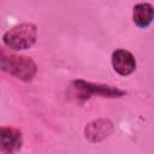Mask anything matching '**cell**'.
<instances>
[{
  "label": "cell",
  "mask_w": 154,
  "mask_h": 154,
  "mask_svg": "<svg viewBox=\"0 0 154 154\" xmlns=\"http://www.w3.org/2000/svg\"><path fill=\"white\" fill-rule=\"evenodd\" d=\"M37 38V29L31 23H22L5 32L4 43L14 51H22L30 48Z\"/></svg>",
  "instance_id": "2"
},
{
  "label": "cell",
  "mask_w": 154,
  "mask_h": 154,
  "mask_svg": "<svg viewBox=\"0 0 154 154\" xmlns=\"http://www.w3.org/2000/svg\"><path fill=\"white\" fill-rule=\"evenodd\" d=\"M112 65L117 73L129 76L136 69V60L130 52L125 49H117L112 54Z\"/></svg>",
  "instance_id": "5"
},
{
  "label": "cell",
  "mask_w": 154,
  "mask_h": 154,
  "mask_svg": "<svg viewBox=\"0 0 154 154\" xmlns=\"http://www.w3.org/2000/svg\"><path fill=\"white\" fill-rule=\"evenodd\" d=\"M73 87L81 91L82 96L89 97V95H96L101 97H120L125 94L124 90L113 87V85H105V84H95L90 82H85L82 79H77L73 82Z\"/></svg>",
  "instance_id": "3"
},
{
  "label": "cell",
  "mask_w": 154,
  "mask_h": 154,
  "mask_svg": "<svg viewBox=\"0 0 154 154\" xmlns=\"http://www.w3.org/2000/svg\"><path fill=\"white\" fill-rule=\"evenodd\" d=\"M154 17V11H153V6L148 2H141L134 6V13H132V18L135 24L138 28H147Z\"/></svg>",
  "instance_id": "7"
},
{
  "label": "cell",
  "mask_w": 154,
  "mask_h": 154,
  "mask_svg": "<svg viewBox=\"0 0 154 154\" xmlns=\"http://www.w3.org/2000/svg\"><path fill=\"white\" fill-rule=\"evenodd\" d=\"M0 69L22 81H30L37 71L35 61L24 55L6 52L0 47Z\"/></svg>",
  "instance_id": "1"
},
{
  "label": "cell",
  "mask_w": 154,
  "mask_h": 154,
  "mask_svg": "<svg viewBox=\"0 0 154 154\" xmlns=\"http://www.w3.org/2000/svg\"><path fill=\"white\" fill-rule=\"evenodd\" d=\"M114 131L113 123L107 118H100L90 122L84 129V136L89 142L96 143L107 138Z\"/></svg>",
  "instance_id": "4"
},
{
  "label": "cell",
  "mask_w": 154,
  "mask_h": 154,
  "mask_svg": "<svg viewBox=\"0 0 154 154\" xmlns=\"http://www.w3.org/2000/svg\"><path fill=\"white\" fill-rule=\"evenodd\" d=\"M22 134L14 128H0V150L11 154L22 147Z\"/></svg>",
  "instance_id": "6"
}]
</instances>
